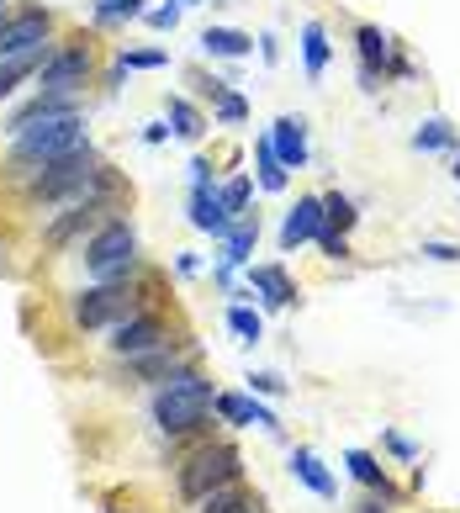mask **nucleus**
<instances>
[{
	"instance_id": "11",
	"label": "nucleus",
	"mask_w": 460,
	"mask_h": 513,
	"mask_svg": "<svg viewBox=\"0 0 460 513\" xmlns=\"http://www.w3.org/2000/svg\"><path fill=\"white\" fill-rule=\"evenodd\" d=\"M212 408L228 418V424H260V429H281V418H275L270 408H260L254 397H244V392H217L212 397Z\"/></svg>"
},
{
	"instance_id": "36",
	"label": "nucleus",
	"mask_w": 460,
	"mask_h": 513,
	"mask_svg": "<svg viewBox=\"0 0 460 513\" xmlns=\"http://www.w3.org/2000/svg\"><path fill=\"white\" fill-rule=\"evenodd\" d=\"M143 138H149V143H164V138H170V122H149V127H143Z\"/></svg>"
},
{
	"instance_id": "4",
	"label": "nucleus",
	"mask_w": 460,
	"mask_h": 513,
	"mask_svg": "<svg viewBox=\"0 0 460 513\" xmlns=\"http://www.w3.org/2000/svg\"><path fill=\"white\" fill-rule=\"evenodd\" d=\"M85 265H90V276H96V281H127L138 270V233L127 223L96 228V233H90V244H85Z\"/></svg>"
},
{
	"instance_id": "14",
	"label": "nucleus",
	"mask_w": 460,
	"mask_h": 513,
	"mask_svg": "<svg viewBox=\"0 0 460 513\" xmlns=\"http://www.w3.org/2000/svg\"><path fill=\"white\" fill-rule=\"evenodd\" d=\"M191 223L201 233H212V238H223L233 223H228V212H223V201H217V191L207 186V180H196V196H191Z\"/></svg>"
},
{
	"instance_id": "7",
	"label": "nucleus",
	"mask_w": 460,
	"mask_h": 513,
	"mask_svg": "<svg viewBox=\"0 0 460 513\" xmlns=\"http://www.w3.org/2000/svg\"><path fill=\"white\" fill-rule=\"evenodd\" d=\"M85 75H90V53L85 48H59V53H48V59L38 64V85L43 90H59V96L80 90Z\"/></svg>"
},
{
	"instance_id": "24",
	"label": "nucleus",
	"mask_w": 460,
	"mask_h": 513,
	"mask_svg": "<svg viewBox=\"0 0 460 513\" xmlns=\"http://www.w3.org/2000/svg\"><path fill=\"white\" fill-rule=\"evenodd\" d=\"M90 217H96V207H69L59 223L48 228V244H69V238H75L80 228H90Z\"/></svg>"
},
{
	"instance_id": "17",
	"label": "nucleus",
	"mask_w": 460,
	"mask_h": 513,
	"mask_svg": "<svg viewBox=\"0 0 460 513\" xmlns=\"http://www.w3.org/2000/svg\"><path fill=\"white\" fill-rule=\"evenodd\" d=\"M201 48L217 53V59H244V53L254 48L249 32H238V27H207L201 32Z\"/></svg>"
},
{
	"instance_id": "1",
	"label": "nucleus",
	"mask_w": 460,
	"mask_h": 513,
	"mask_svg": "<svg viewBox=\"0 0 460 513\" xmlns=\"http://www.w3.org/2000/svg\"><path fill=\"white\" fill-rule=\"evenodd\" d=\"M85 149V117L80 112H53V117H38L16 133V159L22 164H48V159H64Z\"/></svg>"
},
{
	"instance_id": "13",
	"label": "nucleus",
	"mask_w": 460,
	"mask_h": 513,
	"mask_svg": "<svg viewBox=\"0 0 460 513\" xmlns=\"http://www.w3.org/2000/svg\"><path fill=\"white\" fill-rule=\"evenodd\" d=\"M355 43H360V64H365L360 80H365V85H376V69H397V64H392V43H386L381 27H360ZM397 75H402V69H397Z\"/></svg>"
},
{
	"instance_id": "31",
	"label": "nucleus",
	"mask_w": 460,
	"mask_h": 513,
	"mask_svg": "<svg viewBox=\"0 0 460 513\" xmlns=\"http://www.w3.org/2000/svg\"><path fill=\"white\" fill-rule=\"evenodd\" d=\"M159 64H164L159 48H138V53H122V59H117V75H122V69H159Z\"/></svg>"
},
{
	"instance_id": "10",
	"label": "nucleus",
	"mask_w": 460,
	"mask_h": 513,
	"mask_svg": "<svg viewBox=\"0 0 460 513\" xmlns=\"http://www.w3.org/2000/svg\"><path fill=\"white\" fill-rule=\"evenodd\" d=\"M265 138H270V149H275V159H281L286 170H302L307 164V122L302 117H281Z\"/></svg>"
},
{
	"instance_id": "33",
	"label": "nucleus",
	"mask_w": 460,
	"mask_h": 513,
	"mask_svg": "<svg viewBox=\"0 0 460 513\" xmlns=\"http://www.w3.org/2000/svg\"><path fill=\"white\" fill-rule=\"evenodd\" d=\"M143 16H149V27H159V32H170V27L180 22V6H175V0H170V6H159V11H143Z\"/></svg>"
},
{
	"instance_id": "26",
	"label": "nucleus",
	"mask_w": 460,
	"mask_h": 513,
	"mask_svg": "<svg viewBox=\"0 0 460 513\" xmlns=\"http://www.w3.org/2000/svg\"><path fill=\"white\" fill-rule=\"evenodd\" d=\"M228 328H233V334L244 339V344H260V339H265V318L249 313V307H233V313H228Z\"/></svg>"
},
{
	"instance_id": "29",
	"label": "nucleus",
	"mask_w": 460,
	"mask_h": 513,
	"mask_svg": "<svg viewBox=\"0 0 460 513\" xmlns=\"http://www.w3.org/2000/svg\"><path fill=\"white\" fill-rule=\"evenodd\" d=\"M96 16L101 22H133V16H143V0H96Z\"/></svg>"
},
{
	"instance_id": "30",
	"label": "nucleus",
	"mask_w": 460,
	"mask_h": 513,
	"mask_svg": "<svg viewBox=\"0 0 460 513\" xmlns=\"http://www.w3.org/2000/svg\"><path fill=\"white\" fill-rule=\"evenodd\" d=\"M244 117H249V101H244V96H233V90H217V122L238 127Z\"/></svg>"
},
{
	"instance_id": "25",
	"label": "nucleus",
	"mask_w": 460,
	"mask_h": 513,
	"mask_svg": "<svg viewBox=\"0 0 460 513\" xmlns=\"http://www.w3.org/2000/svg\"><path fill=\"white\" fill-rule=\"evenodd\" d=\"M260 186H265V191H286V164L275 159L270 138H260Z\"/></svg>"
},
{
	"instance_id": "16",
	"label": "nucleus",
	"mask_w": 460,
	"mask_h": 513,
	"mask_svg": "<svg viewBox=\"0 0 460 513\" xmlns=\"http://www.w3.org/2000/svg\"><path fill=\"white\" fill-rule=\"evenodd\" d=\"M344 466L355 471V482H365L371 492H381L386 503H397V487L386 482V471L376 466V455H371V450H349V455H344Z\"/></svg>"
},
{
	"instance_id": "39",
	"label": "nucleus",
	"mask_w": 460,
	"mask_h": 513,
	"mask_svg": "<svg viewBox=\"0 0 460 513\" xmlns=\"http://www.w3.org/2000/svg\"><path fill=\"white\" fill-rule=\"evenodd\" d=\"M455 180H460V164H455Z\"/></svg>"
},
{
	"instance_id": "18",
	"label": "nucleus",
	"mask_w": 460,
	"mask_h": 513,
	"mask_svg": "<svg viewBox=\"0 0 460 513\" xmlns=\"http://www.w3.org/2000/svg\"><path fill=\"white\" fill-rule=\"evenodd\" d=\"M291 471H297V482H307L312 492H318V498H334V476H328L323 471V461H318V455H312V450H291Z\"/></svg>"
},
{
	"instance_id": "6",
	"label": "nucleus",
	"mask_w": 460,
	"mask_h": 513,
	"mask_svg": "<svg viewBox=\"0 0 460 513\" xmlns=\"http://www.w3.org/2000/svg\"><path fill=\"white\" fill-rule=\"evenodd\" d=\"M164 344H170V334H164V323L154 313H133V318L112 323V350L122 360H138V355H149V350H164Z\"/></svg>"
},
{
	"instance_id": "34",
	"label": "nucleus",
	"mask_w": 460,
	"mask_h": 513,
	"mask_svg": "<svg viewBox=\"0 0 460 513\" xmlns=\"http://www.w3.org/2000/svg\"><path fill=\"white\" fill-rule=\"evenodd\" d=\"M318 244H323V254H328V260H344V254H349V244H344V233H318Z\"/></svg>"
},
{
	"instance_id": "19",
	"label": "nucleus",
	"mask_w": 460,
	"mask_h": 513,
	"mask_svg": "<svg viewBox=\"0 0 460 513\" xmlns=\"http://www.w3.org/2000/svg\"><path fill=\"white\" fill-rule=\"evenodd\" d=\"M164 112H170V133L175 138H191L196 143L201 133H207V117H201L186 96H170V101H164Z\"/></svg>"
},
{
	"instance_id": "27",
	"label": "nucleus",
	"mask_w": 460,
	"mask_h": 513,
	"mask_svg": "<svg viewBox=\"0 0 460 513\" xmlns=\"http://www.w3.org/2000/svg\"><path fill=\"white\" fill-rule=\"evenodd\" d=\"M445 143H450V122H445V117H429V122L413 133V149H423V154L445 149Z\"/></svg>"
},
{
	"instance_id": "35",
	"label": "nucleus",
	"mask_w": 460,
	"mask_h": 513,
	"mask_svg": "<svg viewBox=\"0 0 460 513\" xmlns=\"http://www.w3.org/2000/svg\"><path fill=\"white\" fill-rule=\"evenodd\" d=\"M423 254H429V260H460L455 244H423Z\"/></svg>"
},
{
	"instance_id": "23",
	"label": "nucleus",
	"mask_w": 460,
	"mask_h": 513,
	"mask_svg": "<svg viewBox=\"0 0 460 513\" xmlns=\"http://www.w3.org/2000/svg\"><path fill=\"white\" fill-rule=\"evenodd\" d=\"M323 228L328 233H349V228H355V201H349V196H323Z\"/></svg>"
},
{
	"instance_id": "8",
	"label": "nucleus",
	"mask_w": 460,
	"mask_h": 513,
	"mask_svg": "<svg viewBox=\"0 0 460 513\" xmlns=\"http://www.w3.org/2000/svg\"><path fill=\"white\" fill-rule=\"evenodd\" d=\"M48 11H22L11 16V22H0V59H11V53H32L48 43Z\"/></svg>"
},
{
	"instance_id": "28",
	"label": "nucleus",
	"mask_w": 460,
	"mask_h": 513,
	"mask_svg": "<svg viewBox=\"0 0 460 513\" xmlns=\"http://www.w3.org/2000/svg\"><path fill=\"white\" fill-rule=\"evenodd\" d=\"M217 201H223L228 223H238V217H244V207H249V180H244V175H238V180H228V186L217 191Z\"/></svg>"
},
{
	"instance_id": "38",
	"label": "nucleus",
	"mask_w": 460,
	"mask_h": 513,
	"mask_svg": "<svg viewBox=\"0 0 460 513\" xmlns=\"http://www.w3.org/2000/svg\"><path fill=\"white\" fill-rule=\"evenodd\" d=\"M180 6H196V0H180Z\"/></svg>"
},
{
	"instance_id": "12",
	"label": "nucleus",
	"mask_w": 460,
	"mask_h": 513,
	"mask_svg": "<svg viewBox=\"0 0 460 513\" xmlns=\"http://www.w3.org/2000/svg\"><path fill=\"white\" fill-rule=\"evenodd\" d=\"M254 238H260V217H238V223L223 233V276H233L238 265H249V254H254Z\"/></svg>"
},
{
	"instance_id": "9",
	"label": "nucleus",
	"mask_w": 460,
	"mask_h": 513,
	"mask_svg": "<svg viewBox=\"0 0 460 513\" xmlns=\"http://www.w3.org/2000/svg\"><path fill=\"white\" fill-rule=\"evenodd\" d=\"M318 233H323V196H302L281 223V249L291 254L297 244H307V238H318Z\"/></svg>"
},
{
	"instance_id": "37",
	"label": "nucleus",
	"mask_w": 460,
	"mask_h": 513,
	"mask_svg": "<svg viewBox=\"0 0 460 513\" xmlns=\"http://www.w3.org/2000/svg\"><path fill=\"white\" fill-rule=\"evenodd\" d=\"M360 513H386V508H381V503L371 498V503H360Z\"/></svg>"
},
{
	"instance_id": "20",
	"label": "nucleus",
	"mask_w": 460,
	"mask_h": 513,
	"mask_svg": "<svg viewBox=\"0 0 460 513\" xmlns=\"http://www.w3.org/2000/svg\"><path fill=\"white\" fill-rule=\"evenodd\" d=\"M328 32H323V22H307L302 27V59H307V80H323V69H328Z\"/></svg>"
},
{
	"instance_id": "15",
	"label": "nucleus",
	"mask_w": 460,
	"mask_h": 513,
	"mask_svg": "<svg viewBox=\"0 0 460 513\" xmlns=\"http://www.w3.org/2000/svg\"><path fill=\"white\" fill-rule=\"evenodd\" d=\"M249 286L265 297V307H291L297 302V286L286 281L281 265H249Z\"/></svg>"
},
{
	"instance_id": "3",
	"label": "nucleus",
	"mask_w": 460,
	"mask_h": 513,
	"mask_svg": "<svg viewBox=\"0 0 460 513\" xmlns=\"http://www.w3.org/2000/svg\"><path fill=\"white\" fill-rule=\"evenodd\" d=\"M238 471H244V461H238L233 445H201L186 466H180V492H186V503H207L217 487L238 482Z\"/></svg>"
},
{
	"instance_id": "22",
	"label": "nucleus",
	"mask_w": 460,
	"mask_h": 513,
	"mask_svg": "<svg viewBox=\"0 0 460 513\" xmlns=\"http://www.w3.org/2000/svg\"><path fill=\"white\" fill-rule=\"evenodd\" d=\"M201 513H260V503L249 498V492H238L233 482L228 487H217L207 503H201Z\"/></svg>"
},
{
	"instance_id": "32",
	"label": "nucleus",
	"mask_w": 460,
	"mask_h": 513,
	"mask_svg": "<svg viewBox=\"0 0 460 513\" xmlns=\"http://www.w3.org/2000/svg\"><path fill=\"white\" fill-rule=\"evenodd\" d=\"M249 392H265V397H281V392H286V381H281V376H270V371H260V376H249Z\"/></svg>"
},
{
	"instance_id": "21",
	"label": "nucleus",
	"mask_w": 460,
	"mask_h": 513,
	"mask_svg": "<svg viewBox=\"0 0 460 513\" xmlns=\"http://www.w3.org/2000/svg\"><path fill=\"white\" fill-rule=\"evenodd\" d=\"M48 59L43 48H32V53H11V59H0V96H11L16 80H27V75H38V64Z\"/></svg>"
},
{
	"instance_id": "5",
	"label": "nucleus",
	"mask_w": 460,
	"mask_h": 513,
	"mask_svg": "<svg viewBox=\"0 0 460 513\" xmlns=\"http://www.w3.org/2000/svg\"><path fill=\"white\" fill-rule=\"evenodd\" d=\"M138 313V297L127 291L122 281H101L75 297V323L80 328H106V323H122Z\"/></svg>"
},
{
	"instance_id": "2",
	"label": "nucleus",
	"mask_w": 460,
	"mask_h": 513,
	"mask_svg": "<svg viewBox=\"0 0 460 513\" xmlns=\"http://www.w3.org/2000/svg\"><path fill=\"white\" fill-rule=\"evenodd\" d=\"M212 381H201V376H191V371H180L170 387H164L159 397H154V424L164 429V434H186V429H196L201 418L212 413Z\"/></svg>"
}]
</instances>
